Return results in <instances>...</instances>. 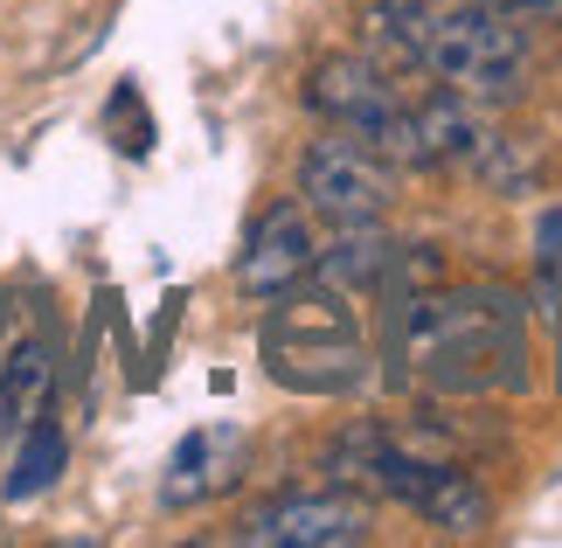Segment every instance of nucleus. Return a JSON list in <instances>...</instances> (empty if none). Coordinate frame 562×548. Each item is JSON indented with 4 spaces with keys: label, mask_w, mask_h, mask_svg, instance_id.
Segmentation results:
<instances>
[{
    "label": "nucleus",
    "mask_w": 562,
    "mask_h": 548,
    "mask_svg": "<svg viewBox=\"0 0 562 548\" xmlns=\"http://www.w3.org/2000/svg\"><path fill=\"white\" fill-rule=\"evenodd\" d=\"M375 29L409 70H424L430 83L486 104V112L514 104L521 83H528L521 35H514L507 14L486 8V0H382Z\"/></svg>",
    "instance_id": "nucleus-1"
},
{
    "label": "nucleus",
    "mask_w": 562,
    "mask_h": 548,
    "mask_svg": "<svg viewBox=\"0 0 562 548\" xmlns=\"http://www.w3.org/2000/svg\"><path fill=\"white\" fill-rule=\"evenodd\" d=\"M403 347L430 389L486 396V389L521 382V305L507 292H417Z\"/></svg>",
    "instance_id": "nucleus-2"
},
{
    "label": "nucleus",
    "mask_w": 562,
    "mask_h": 548,
    "mask_svg": "<svg viewBox=\"0 0 562 548\" xmlns=\"http://www.w3.org/2000/svg\"><path fill=\"white\" fill-rule=\"evenodd\" d=\"M257 347H265V376L278 389H299V396H361L375 376L355 305L327 284H313V292L299 284V292L271 299Z\"/></svg>",
    "instance_id": "nucleus-3"
},
{
    "label": "nucleus",
    "mask_w": 562,
    "mask_h": 548,
    "mask_svg": "<svg viewBox=\"0 0 562 548\" xmlns=\"http://www.w3.org/2000/svg\"><path fill=\"white\" fill-rule=\"evenodd\" d=\"M306 104L340 133L369 139L382 160L396 167H430L424 133H417V98H403L389 70H375L369 56H319L306 70Z\"/></svg>",
    "instance_id": "nucleus-4"
},
{
    "label": "nucleus",
    "mask_w": 562,
    "mask_h": 548,
    "mask_svg": "<svg viewBox=\"0 0 562 548\" xmlns=\"http://www.w3.org/2000/svg\"><path fill=\"white\" fill-rule=\"evenodd\" d=\"M299 202L327 223H382L396 202V160H382L369 139L340 133L299 153Z\"/></svg>",
    "instance_id": "nucleus-5"
},
{
    "label": "nucleus",
    "mask_w": 562,
    "mask_h": 548,
    "mask_svg": "<svg viewBox=\"0 0 562 548\" xmlns=\"http://www.w3.org/2000/svg\"><path fill=\"white\" fill-rule=\"evenodd\" d=\"M375 535V514L361 493H278L244 514L236 541L250 548H355Z\"/></svg>",
    "instance_id": "nucleus-6"
},
{
    "label": "nucleus",
    "mask_w": 562,
    "mask_h": 548,
    "mask_svg": "<svg viewBox=\"0 0 562 548\" xmlns=\"http://www.w3.org/2000/svg\"><path fill=\"white\" fill-rule=\"evenodd\" d=\"M313 257H319V236H313V209L306 202H271L257 215L250 244L236 250V292L244 299H285L313 278Z\"/></svg>",
    "instance_id": "nucleus-7"
},
{
    "label": "nucleus",
    "mask_w": 562,
    "mask_h": 548,
    "mask_svg": "<svg viewBox=\"0 0 562 548\" xmlns=\"http://www.w3.org/2000/svg\"><path fill=\"white\" fill-rule=\"evenodd\" d=\"M236 479H244V430L236 424H202V430H188L175 445V458H167L160 507L167 514H194V507H209L215 493H229Z\"/></svg>",
    "instance_id": "nucleus-8"
},
{
    "label": "nucleus",
    "mask_w": 562,
    "mask_h": 548,
    "mask_svg": "<svg viewBox=\"0 0 562 548\" xmlns=\"http://www.w3.org/2000/svg\"><path fill=\"white\" fill-rule=\"evenodd\" d=\"M334 230L340 236L319 244V257H313V284H327L340 299H389L403 244L382 223H334Z\"/></svg>",
    "instance_id": "nucleus-9"
},
{
    "label": "nucleus",
    "mask_w": 562,
    "mask_h": 548,
    "mask_svg": "<svg viewBox=\"0 0 562 548\" xmlns=\"http://www.w3.org/2000/svg\"><path fill=\"white\" fill-rule=\"evenodd\" d=\"M63 466H70V437H63L49 416H29V424L14 430V466H8V479H0L8 507H29V500H42V493L63 479Z\"/></svg>",
    "instance_id": "nucleus-10"
},
{
    "label": "nucleus",
    "mask_w": 562,
    "mask_h": 548,
    "mask_svg": "<svg viewBox=\"0 0 562 548\" xmlns=\"http://www.w3.org/2000/svg\"><path fill=\"white\" fill-rule=\"evenodd\" d=\"M542 167H549V153L542 139H521V133H501V125H480V139H472L465 153V174H480V181L493 194H528L535 181H542Z\"/></svg>",
    "instance_id": "nucleus-11"
},
{
    "label": "nucleus",
    "mask_w": 562,
    "mask_h": 548,
    "mask_svg": "<svg viewBox=\"0 0 562 548\" xmlns=\"http://www.w3.org/2000/svg\"><path fill=\"white\" fill-rule=\"evenodd\" d=\"M42 396H49V347H42V340H14L8 368H0V403H8L14 430L29 424V416H42Z\"/></svg>",
    "instance_id": "nucleus-12"
},
{
    "label": "nucleus",
    "mask_w": 562,
    "mask_h": 548,
    "mask_svg": "<svg viewBox=\"0 0 562 548\" xmlns=\"http://www.w3.org/2000/svg\"><path fill=\"white\" fill-rule=\"evenodd\" d=\"M535 271H542V299L562 305V202L535 215Z\"/></svg>",
    "instance_id": "nucleus-13"
},
{
    "label": "nucleus",
    "mask_w": 562,
    "mask_h": 548,
    "mask_svg": "<svg viewBox=\"0 0 562 548\" xmlns=\"http://www.w3.org/2000/svg\"><path fill=\"white\" fill-rule=\"evenodd\" d=\"M486 8H501L507 21H562V0H486Z\"/></svg>",
    "instance_id": "nucleus-14"
},
{
    "label": "nucleus",
    "mask_w": 562,
    "mask_h": 548,
    "mask_svg": "<svg viewBox=\"0 0 562 548\" xmlns=\"http://www.w3.org/2000/svg\"><path fill=\"white\" fill-rule=\"evenodd\" d=\"M555 382H562V305H555Z\"/></svg>",
    "instance_id": "nucleus-15"
},
{
    "label": "nucleus",
    "mask_w": 562,
    "mask_h": 548,
    "mask_svg": "<svg viewBox=\"0 0 562 548\" xmlns=\"http://www.w3.org/2000/svg\"><path fill=\"white\" fill-rule=\"evenodd\" d=\"M8 437H14V416H8V403H0V445H8Z\"/></svg>",
    "instance_id": "nucleus-16"
}]
</instances>
